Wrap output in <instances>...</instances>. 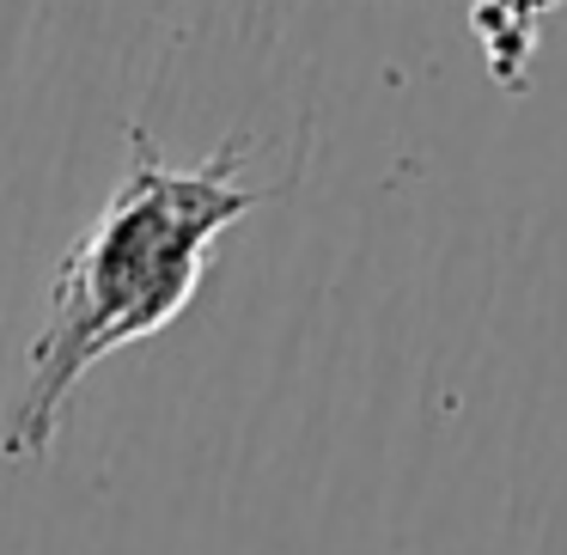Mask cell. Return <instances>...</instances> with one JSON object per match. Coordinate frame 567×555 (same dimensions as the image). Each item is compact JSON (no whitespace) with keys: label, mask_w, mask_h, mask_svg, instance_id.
<instances>
[{"label":"cell","mask_w":567,"mask_h":555,"mask_svg":"<svg viewBox=\"0 0 567 555\" xmlns=\"http://www.w3.org/2000/svg\"><path fill=\"white\" fill-rule=\"evenodd\" d=\"M238 165L245 141H226L202 165H172L147 129H128V172L50 275L25 384L0 433V452L13 464H31L55 445L68 397L99 360L159 336L196 299L214 245L262 202Z\"/></svg>","instance_id":"obj_1"}]
</instances>
